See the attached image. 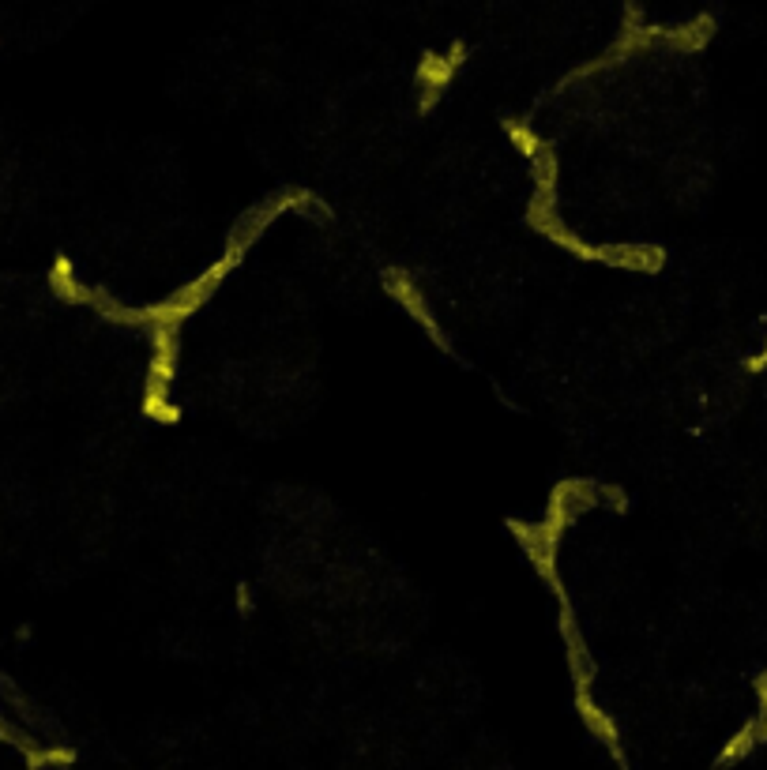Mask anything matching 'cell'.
I'll return each instance as SVG.
<instances>
[{
  "mask_svg": "<svg viewBox=\"0 0 767 770\" xmlns=\"http://www.w3.org/2000/svg\"><path fill=\"white\" fill-rule=\"evenodd\" d=\"M745 372H752V376H756V372H767V335L764 342H760V350L745 357Z\"/></svg>",
  "mask_w": 767,
  "mask_h": 770,
  "instance_id": "cell-1",
  "label": "cell"
}]
</instances>
